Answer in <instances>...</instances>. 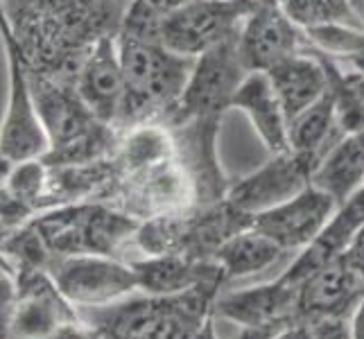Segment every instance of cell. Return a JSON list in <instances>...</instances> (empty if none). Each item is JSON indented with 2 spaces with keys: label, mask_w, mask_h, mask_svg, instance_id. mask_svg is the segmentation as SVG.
Returning a JSON list of instances; mask_svg holds the SVG:
<instances>
[{
  "label": "cell",
  "mask_w": 364,
  "mask_h": 339,
  "mask_svg": "<svg viewBox=\"0 0 364 339\" xmlns=\"http://www.w3.org/2000/svg\"><path fill=\"white\" fill-rule=\"evenodd\" d=\"M124 7L127 0H7V18L28 68L75 82L91 48L120 32Z\"/></svg>",
  "instance_id": "obj_1"
},
{
  "label": "cell",
  "mask_w": 364,
  "mask_h": 339,
  "mask_svg": "<svg viewBox=\"0 0 364 339\" xmlns=\"http://www.w3.org/2000/svg\"><path fill=\"white\" fill-rule=\"evenodd\" d=\"M224 283L213 281L168 296H124L109 306L77 308L93 339H195L215 315Z\"/></svg>",
  "instance_id": "obj_2"
},
{
  "label": "cell",
  "mask_w": 364,
  "mask_h": 339,
  "mask_svg": "<svg viewBox=\"0 0 364 339\" xmlns=\"http://www.w3.org/2000/svg\"><path fill=\"white\" fill-rule=\"evenodd\" d=\"M124 97L116 129L159 122L179 102L195 68V57L172 53L161 41L127 32L116 34Z\"/></svg>",
  "instance_id": "obj_3"
},
{
  "label": "cell",
  "mask_w": 364,
  "mask_h": 339,
  "mask_svg": "<svg viewBox=\"0 0 364 339\" xmlns=\"http://www.w3.org/2000/svg\"><path fill=\"white\" fill-rule=\"evenodd\" d=\"M254 215L237 210L229 199L166 212L143 220L134 233V244L145 256L181 254L195 260H213L231 235L251 226Z\"/></svg>",
  "instance_id": "obj_4"
},
{
  "label": "cell",
  "mask_w": 364,
  "mask_h": 339,
  "mask_svg": "<svg viewBox=\"0 0 364 339\" xmlns=\"http://www.w3.org/2000/svg\"><path fill=\"white\" fill-rule=\"evenodd\" d=\"M141 226L136 217L109 204H82L55 210L39 222V242L57 258L64 256H116V251L134 240Z\"/></svg>",
  "instance_id": "obj_5"
},
{
  "label": "cell",
  "mask_w": 364,
  "mask_h": 339,
  "mask_svg": "<svg viewBox=\"0 0 364 339\" xmlns=\"http://www.w3.org/2000/svg\"><path fill=\"white\" fill-rule=\"evenodd\" d=\"M247 68L237 55V36L224 41L208 53L195 59V68L186 91L174 109L166 118L159 120L163 124L191 120V118H224L231 109L233 95L240 89L247 77Z\"/></svg>",
  "instance_id": "obj_6"
},
{
  "label": "cell",
  "mask_w": 364,
  "mask_h": 339,
  "mask_svg": "<svg viewBox=\"0 0 364 339\" xmlns=\"http://www.w3.org/2000/svg\"><path fill=\"white\" fill-rule=\"evenodd\" d=\"M254 0H193L163 14L161 43L172 53L199 57L240 32Z\"/></svg>",
  "instance_id": "obj_7"
},
{
  "label": "cell",
  "mask_w": 364,
  "mask_h": 339,
  "mask_svg": "<svg viewBox=\"0 0 364 339\" xmlns=\"http://www.w3.org/2000/svg\"><path fill=\"white\" fill-rule=\"evenodd\" d=\"M59 292L75 308H97L138 292L136 271L114 256H64L48 267Z\"/></svg>",
  "instance_id": "obj_8"
},
{
  "label": "cell",
  "mask_w": 364,
  "mask_h": 339,
  "mask_svg": "<svg viewBox=\"0 0 364 339\" xmlns=\"http://www.w3.org/2000/svg\"><path fill=\"white\" fill-rule=\"evenodd\" d=\"M319 161L321 156L317 154L294 152V149L269 154L260 168L249 172L242 179L231 181L227 199L237 210L256 215L260 210L287 202L308 188Z\"/></svg>",
  "instance_id": "obj_9"
},
{
  "label": "cell",
  "mask_w": 364,
  "mask_h": 339,
  "mask_svg": "<svg viewBox=\"0 0 364 339\" xmlns=\"http://www.w3.org/2000/svg\"><path fill=\"white\" fill-rule=\"evenodd\" d=\"M304 48V28L287 16L279 0H254L237 32V55L249 72H267L281 59Z\"/></svg>",
  "instance_id": "obj_10"
},
{
  "label": "cell",
  "mask_w": 364,
  "mask_h": 339,
  "mask_svg": "<svg viewBox=\"0 0 364 339\" xmlns=\"http://www.w3.org/2000/svg\"><path fill=\"white\" fill-rule=\"evenodd\" d=\"M337 208L340 204L328 193L310 183L287 202L256 212L251 226L274 240L285 254H294L315 240Z\"/></svg>",
  "instance_id": "obj_11"
},
{
  "label": "cell",
  "mask_w": 364,
  "mask_h": 339,
  "mask_svg": "<svg viewBox=\"0 0 364 339\" xmlns=\"http://www.w3.org/2000/svg\"><path fill=\"white\" fill-rule=\"evenodd\" d=\"M362 296L364 279L344 254L299 283L296 321L315 323L321 319H348Z\"/></svg>",
  "instance_id": "obj_12"
},
{
  "label": "cell",
  "mask_w": 364,
  "mask_h": 339,
  "mask_svg": "<svg viewBox=\"0 0 364 339\" xmlns=\"http://www.w3.org/2000/svg\"><path fill=\"white\" fill-rule=\"evenodd\" d=\"M16 287V312L11 323L14 339H50L61 325L80 321L77 308L59 292L50 271H23Z\"/></svg>",
  "instance_id": "obj_13"
},
{
  "label": "cell",
  "mask_w": 364,
  "mask_h": 339,
  "mask_svg": "<svg viewBox=\"0 0 364 339\" xmlns=\"http://www.w3.org/2000/svg\"><path fill=\"white\" fill-rule=\"evenodd\" d=\"M296 290L299 285L283 281L281 276L247 290H222L213 312L240 328H283L296 321Z\"/></svg>",
  "instance_id": "obj_14"
},
{
  "label": "cell",
  "mask_w": 364,
  "mask_h": 339,
  "mask_svg": "<svg viewBox=\"0 0 364 339\" xmlns=\"http://www.w3.org/2000/svg\"><path fill=\"white\" fill-rule=\"evenodd\" d=\"M73 86L86 109L97 120L116 127L124 97V77L116 36L97 41L91 48V53L84 57L77 75H75Z\"/></svg>",
  "instance_id": "obj_15"
},
{
  "label": "cell",
  "mask_w": 364,
  "mask_h": 339,
  "mask_svg": "<svg viewBox=\"0 0 364 339\" xmlns=\"http://www.w3.org/2000/svg\"><path fill=\"white\" fill-rule=\"evenodd\" d=\"M362 229H364V185L333 212V217L321 229V233L304 251H299L292 265L281 274V279L292 285H299L312 271H317L323 265L344 256L358 240Z\"/></svg>",
  "instance_id": "obj_16"
},
{
  "label": "cell",
  "mask_w": 364,
  "mask_h": 339,
  "mask_svg": "<svg viewBox=\"0 0 364 339\" xmlns=\"http://www.w3.org/2000/svg\"><path fill=\"white\" fill-rule=\"evenodd\" d=\"M267 77L285 109L287 122H290L331 89L328 57L306 43L301 53H294L281 59L279 64H274L267 70Z\"/></svg>",
  "instance_id": "obj_17"
},
{
  "label": "cell",
  "mask_w": 364,
  "mask_h": 339,
  "mask_svg": "<svg viewBox=\"0 0 364 339\" xmlns=\"http://www.w3.org/2000/svg\"><path fill=\"white\" fill-rule=\"evenodd\" d=\"M129 265L136 271L138 292L143 294H181L213 281L227 285L215 260H195L181 254H166L145 256L143 260H132Z\"/></svg>",
  "instance_id": "obj_18"
},
{
  "label": "cell",
  "mask_w": 364,
  "mask_h": 339,
  "mask_svg": "<svg viewBox=\"0 0 364 339\" xmlns=\"http://www.w3.org/2000/svg\"><path fill=\"white\" fill-rule=\"evenodd\" d=\"M231 109L242 111L249 118L269 154H281L290 149V134H287L290 122H287L285 109L274 91L267 72H247L240 89L233 95Z\"/></svg>",
  "instance_id": "obj_19"
},
{
  "label": "cell",
  "mask_w": 364,
  "mask_h": 339,
  "mask_svg": "<svg viewBox=\"0 0 364 339\" xmlns=\"http://www.w3.org/2000/svg\"><path fill=\"white\" fill-rule=\"evenodd\" d=\"M312 183L328 193L337 204L364 185V127L344 134L319 161Z\"/></svg>",
  "instance_id": "obj_20"
},
{
  "label": "cell",
  "mask_w": 364,
  "mask_h": 339,
  "mask_svg": "<svg viewBox=\"0 0 364 339\" xmlns=\"http://www.w3.org/2000/svg\"><path fill=\"white\" fill-rule=\"evenodd\" d=\"M283 256H285V251L279 244L269 240L267 235H262L260 231H256L254 226H249V229L231 235L229 240L218 249V254L213 260L218 262L224 281L229 285L235 279H242V276H251V274L269 269Z\"/></svg>",
  "instance_id": "obj_21"
},
{
  "label": "cell",
  "mask_w": 364,
  "mask_h": 339,
  "mask_svg": "<svg viewBox=\"0 0 364 339\" xmlns=\"http://www.w3.org/2000/svg\"><path fill=\"white\" fill-rule=\"evenodd\" d=\"M290 149L306 154L323 156L328 149L344 136L340 122H337V97L328 89L315 104H310L290 120Z\"/></svg>",
  "instance_id": "obj_22"
},
{
  "label": "cell",
  "mask_w": 364,
  "mask_h": 339,
  "mask_svg": "<svg viewBox=\"0 0 364 339\" xmlns=\"http://www.w3.org/2000/svg\"><path fill=\"white\" fill-rule=\"evenodd\" d=\"M306 43L317 53L331 57L337 64L364 57V28L350 23H317L304 28Z\"/></svg>",
  "instance_id": "obj_23"
},
{
  "label": "cell",
  "mask_w": 364,
  "mask_h": 339,
  "mask_svg": "<svg viewBox=\"0 0 364 339\" xmlns=\"http://www.w3.org/2000/svg\"><path fill=\"white\" fill-rule=\"evenodd\" d=\"M43 181V170L36 161H28V163H21V166L11 172L9 177V185L18 197H30L34 193H39Z\"/></svg>",
  "instance_id": "obj_24"
},
{
  "label": "cell",
  "mask_w": 364,
  "mask_h": 339,
  "mask_svg": "<svg viewBox=\"0 0 364 339\" xmlns=\"http://www.w3.org/2000/svg\"><path fill=\"white\" fill-rule=\"evenodd\" d=\"M16 296H18V287L5 274H0V339H14L11 323H14V312H16Z\"/></svg>",
  "instance_id": "obj_25"
},
{
  "label": "cell",
  "mask_w": 364,
  "mask_h": 339,
  "mask_svg": "<svg viewBox=\"0 0 364 339\" xmlns=\"http://www.w3.org/2000/svg\"><path fill=\"white\" fill-rule=\"evenodd\" d=\"M272 339H315V335H312V328L310 323H304V321H292L283 325V328L276 333Z\"/></svg>",
  "instance_id": "obj_26"
},
{
  "label": "cell",
  "mask_w": 364,
  "mask_h": 339,
  "mask_svg": "<svg viewBox=\"0 0 364 339\" xmlns=\"http://www.w3.org/2000/svg\"><path fill=\"white\" fill-rule=\"evenodd\" d=\"M348 330H350V339H364V296L353 310V315L348 317Z\"/></svg>",
  "instance_id": "obj_27"
},
{
  "label": "cell",
  "mask_w": 364,
  "mask_h": 339,
  "mask_svg": "<svg viewBox=\"0 0 364 339\" xmlns=\"http://www.w3.org/2000/svg\"><path fill=\"white\" fill-rule=\"evenodd\" d=\"M152 5H156L163 14H168V11H172V9H177V7H181V5H186V3H193V0H149Z\"/></svg>",
  "instance_id": "obj_28"
},
{
  "label": "cell",
  "mask_w": 364,
  "mask_h": 339,
  "mask_svg": "<svg viewBox=\"0 0 364 339\" xmlns=\"http://www.w3.org/2000/svg\"><path fill=\"white\" fill-rule=\"evenodd\" d=\"M195 339H220L218 333H215V315H213V317L206 321V325L202 328V333H199Z\"/></svg>",
  "instance_id": "obj_29"
},
{
  "label": "cell",
  "mask_w": 364,
  "mask_h": 339,
  "mask_svg": "<svg viewBox=\"0 0 364 339\" xmlns=\"http://www.w3.org/2000/svg\"><path fill=\"white\" fill-rule=\"evenodd\" d=\"M350 5H353L355 14L364 21V0H350Z\"/></svg>",
  "instance_id": "obj_30"
}]
</instances>
